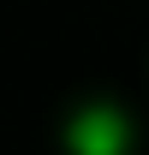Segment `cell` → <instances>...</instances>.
<instances>
[{
	"instance_id": "1",
	"label": "cell",
	"mask_w": 149,
	"mask_h": 155,
	"mask_svg": "<svg viewBox=\"0 0 149 155\" xmlns=\"http://www.w3.org/2000/svg\"><path fill=\"white\" fill-rule=\"evenodd\" d=\"M60 143H66V155H131L137 125H131V114L113 107V101H84V107L66 119Z\"/></svg>"
}]
</instances>
